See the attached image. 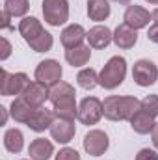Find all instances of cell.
Listing matches in <instances>:
<instances>
[{"mask_svg": "<svg viewBox=\"0 0 158 160\" xmlns=\"http://www.w3.org/2000/svg\"><path fill=\"white\" fill-rule=\"evenodd\" d=\"M56 160H80V155H78V151H75L71 147H63L56 155Z\"/></svg>", "mask_w": 158, "mask_h": 160, "instance_id": "4316f807", "label": "cell"}, {"mask_svg": "<svg viewBox=\"0 0 158 160\" xmlns=\"http://www.w3.org/2000/svg\"><path fill=\"white\" fill-rule=\"evenodd\" d=\"M102 102L97 97H86L82 99L78 106V121L82 125H97L102 118Z\"/></svg>", "mask_w": 158, "mask_h": 160, "instance_id": "ba28073f", "label": "cell"}, {"mask_svg": "<svg viewBox=\"0 0 158 160\" xmlns=\"http://www.w3.org/2000/svg\"><path fill=\"white\" fill-rule=\"evenodd\" d=\"M19 32H21L22 39L26 41L32 47V50H36V52H47L54 45L52 34H48L41 26V22L36 17H24L19 22Z\"/></svg>", "mask_w": 158, "mask_h": 160, "instance_id": "7a4b0ae2", "label": "cell"}, {"mask_svg": "<svg viewBox=\"0 0 158 160\" xmlns=\"http://www.w3.org/2000/svg\"><path fill=\"white\" fill-rule=\"evenodd\" d=\"M2 45H4V50H2L0 58L6 60V58H9V54H11V45H9V41L6 39V38H2Z\"/></svg>", "mask_w": 158, "mask_h": 160, "instance_id": "f546056e", "label": "cell"}, {"mask_svg": "<svg viewBox=\"0 0 158 160\" xmlns=\"http://www.w3.org/2000/svg\"><path fill=\"white\" fill-rule=\"evenodd\" d=\"M151 15H153V21H155V22H158V8L153 11V13H151Z\"/></svg>", "mask_w": 158, "mask_h": 160, "instance_id": "836d02e7", "label": "cell"}, {"mask_svg": "<svg viewBox=\"0 0 158 160\" xmlns=\"http://www.w3.org/2000/svg\"><path fill=\"white\" fill-rule=\"evenodd\" d=\"M147 38H149V41H153V43H156V45H158V22H155V24L149 28Z\"/></svg>", "mask_w": 158, "mask_h": 160, "instance_id": "f1b7e54d", "label": "cell"}, {"mask_svg": "<svg viewBox=\"0 0 158 160\" xmlns=\"http://www.w3.org/2000/svg\"><path fill=\"white\" fill-rule=\"evenodd\" d=\"M48 101L54 106V116L60 119L75 121L78 118V106H77V93L75 88L67 82H58L50 88Z\"/></svg>", "mask_w": 158, "mask_h": 160, "instance_id": "6da1fadb", "label": "cell"}, {"mask_svg": "<svg viewBox=\"0 0 158 160\" xmlns=\"http://www.w3.org/2000/svg\"><path fill=\"white\" fill-rule=\"evenodd\" d=\"M48 95H50V89H48V86L47 84H43V82H30V86L26 88V91L22 93V97L32 104V106H36V108H39L45 104V101L48 99Z\"/></svg>", "mask_w": 158, "mask_h": 160, "instance_id": "5bb4252c", "label": "cell"}, {"mask_svg": "<svg viewBox=\"0 0 158 160\" xmlns=\"http://www.w3.org/2000/svg\"><path fill=\"white\" fill-rule=\"evenodd\" d=\"M155 118L153 116H149L145 110H138L134 116H132V119H130V127H132V130L134 132H138V134H149L151 130H153V127H155Z\"/></svg>", "mask_w": 158, "mask_h": 160, "instance_id": "44dd1931", "label": "cell"}, {"mask_svg": "<svg viewBox=\"0 0 158 160\" xmlns=\"http://www.w3.org/2000/svg\"><path fill=\"white\" fill-rule=\"evenodd\" d=\"M132 78L138 86L149 88L158 80V67L151 60H138L132 67Z\"/></svg>", "mask_w": 158, "mask_h": 160, "instance_id": "52a82bcc", "label": "cell"}, {"mask_svg": "<svg viewBox=\"0 0 158 160\" xmlns=\"http://www.w3.org/2000/svg\"><path fill=\"white\" fill-rule=\"evenodd\" d=\"M140 108H141V101H138L136 97L110 95L102 101V114L110 121H130Z\"/></svg>", "mask_w": 158, "mask_h": 160, "instance_id": "3957f363", "label": "cell"}, {"mask_svg": "<svg viewBox=\"0 0 158 160\" xmlns=\"http://www.w3.org/2000/svg\"><path fill=\"white\" fill-rule=\"evenodd\" d=\"M141 110H145L149 116H158V95H147L141 99Z\"/></svg>", "mask_w": 158, "mask_h": 160, "instance_id": "484cf974", "label": "cell"}, {"mask_svg": "<svg viewBox=\"0 0 158 160\" xmlns=\"http://www.w3.org/2000/svg\"><path fill=\"white\" fill-rule=\"evenodd\" d=\"M56 116H54V110H47V108H36V112L32 114V118L28 119V128L34 130V132H43L47 128H50V125L54 123Z\"/></svg>", "mask_w": 158, "mask_h": 160, "instance_id": "4fadbf2b", "label": "cell"}, {"mask_svg": "<svg viewBox=\"0 0 158 160\" xmlns=\"http://www.w3.org/2000/svg\"><path fill=\"white\" fill-rule=\"evenodd\" d=\"M110 2L108 0H87V17L91 21H106L110 17Z\"/></svg>", "mask_w": 158, "mask_h": 160, "instance_id": "7402d4cb", "label": "cell"}, {"mask_svg": "<svg viewBox=\"0 0 158 160\" xmlns=\"http://www.w3.org/2000/svg\"><path fill=\"white\" fill-rule=\"evenodd\" d=\"M34 112H36V106H32L22 95L17 97L11 102V106H9V114H11V118L17 121V123H28V119L32 118Z\"/></svg>", "mask_w": 158, "mask_h": 160, "instance_id": "2e32d148", "label": "cell"}, {"mask_svg": "<svg viewBox=\"0 0 158 160\" xmlns=\"http://www.w3.org/2000/svg\"><path fill=\"white\" fill-rule=\"evenodd\" d=\"M151 138H153V145L158 149V123H155V127L151 130Z\"/></svg>", "mask_w": 158, "mask_h": 160, "instance_id": "1f68e13d", "label": "cell"}, {"mask_svg": "<svg viewBox=\"0 0 158 160\" xmlns=\"http://www.w3.org/2000/svg\"><path fill=\"white\" fill-rule=\"evenodd\" d=\"M86 39L89 43V47L91 48H106L112 41H114V34L110 32V28L108 26H93L89 32H87V36H86Z\"/></svg>", "mask_w": 158, "mask_h": 160, "instance_id": "9a60e30c", "label": "cell"}, {"mask_svg": "<svg viewBox=\"0 0 158 160\" xmlns=\"http://www.w3.org/2000/svg\"><path fill=\"white\" fill-rule=\"evenodd\" d=\"M108 147H110V140H108L106 132H102V130H97L95 128V130H89L84 136V149L91 157L104 155L108 151Z\"/></svg>", "mask_w": 158, "mask_h": 160, "instance_id": "9c48e42d", "label": "cell"}, {"mask_svg": "<svg viewBox=\"0 0 158 160\" xmlns=\"http://www.w3.org/2000/svg\"><path fill=\"white\" fill-rule=\"evenodd\" d=\"M86 36H87V32L80 24H69L67 28H63L60 39H62V45L65 48H75V47L82 45V41L86 39Z\"/></svg>", "mask_w": 158, "mask_h": 160, "instance_id": "ac0fdd59", "label": "cell"}, {"mask_svg": "<svg viewBox=\"0 0 158 160\" xmlns=\"http://www.w3.org/2000/svg\"><path fill=\"white\" fill-rule=\"evenodd\" d=\"M4 147L9 153H21L24 147V136L19 128H9L4 134Z\"/></svg>", "mask_w": 158, "mask_h": 160, "instance_id": "603a6c76", "label": "cell"}, {"mask_svg": "<svg viewBox=\"0 0 158 160\" xmlns=\"http://www.w3.org/2000/svg\"><path fill=\"white\" fill-rule=\"evenodd\" d=\"M136 160H158V153L153 149H141L136 155Z\"/></svg>", "mask_w": 158, "mask_h": 160, "instance_id": "83f0119b", "label": "cell"}, {"mask_svg": "<svg viewBox=\"0 0 158 160\" xmlns=\"http://www.w3.org/2000/svg\"><path fill=\"white\" fill-rule=\"evenodd\" d=\"M114 43L117 45L119 48L128 50V48H132L138 43V32L134 28H130L128 24L123 22V24H119L117 28H116V32H114Z\"/></svg>", "mask_w": 158, "mask_h": 160, "instance_id": "e0dca14e", "label": "cell"}, {"mask_svg": "<svg viewBox=\"0 0 158 160\" xmlns=\"http://www.w3.org/2000/svg\"><path fill=\"white\" fill-rule=\"evenodd\" d=\"M30 86V80L24 73H13L9 75L6 69H2V82H0V93L4 97L9 95H22L26 88Z\"/></svg>", "mask_w": 158, "mask_h": 160, "instance_id": "8992f818", "label": "cell"}, {"mask_svg": "<svg viewBox=\"0 0 158 160\" xmlns=\"http://www.w3.org/2000/svg\"><path fill=\"white\" fill-rule=\"evenodd\" d=\"M147 2H149V4H155V6L158 4V0H147Z\"/></svg>", "mask_w": 158, "mask_h": 160, "instance_id": "d590c367", "label": "cell"}, {"mask_svg": "<svg viewBox=\"0 0 158 160\" xmlns=\"http://www.w3.org/2000/svg\"><path fill=\"white\" fill-rule=\"evenodd\" d=\"M28 155L32 160H48L54 155V145L45 138H36L28 147Z\"/></svg>", "mask_w": 158, "mask_h": 160, "instance_id": "ffe728a7", "label": "cell"}, {"mask_svg": "<svg viewBox=\"0 0 158 160\" xmlns=\"http://www.w3.org/2000/svg\"><path fill=\"white\" fill-rule=\"evenodd\" d=\"M62 65L56 60H45L36 67V80L43 82L47 86H54L58 82H62Z\"/></svg>", "mask_w": 158, "mask_h": 160, "instance_id": "30bf717a", "label": "cell"}, {"mask_svg": "<svg viewBox=\"0 0 158 160\" xmlns=\"http://www.w3.org/2000/svg\"><path fill=\"white\" fill-rule=\"evenodd\" d=\"M0 112H2V125H4L6 119H7V112H6V108H4V106H0Z\"/></svg>", "mask_w": 158, "mask_h": 160, "instance_id": "d6a6232c", "label": "cell"}, {"mask_svg": "<svg viewBox=\"0 0 158 160\" xmlns=\"http://www.w3.org/2000/svg\"><path fill=\"white\" fill-rule=\"evenodd\" d=\"M50 136L52 140H56L58 143H69L75 134H77V127H75V121H69V119H60L56 118L54 123L50 125Z\"/></svg>", "mask_w": 158, "mask_h": 160, "instance_id": "8fae6325", "label": "cell"}, {"mask_svg": "<svg viewBox=\"0 0 158 160\" xmlns=\"http://www.w3.org/2000/svg\"><path fill=\"white\" fill-rule=\"evenodd\" d=\"M9 19H11V15L4 9V11H2V28H11V30H13V26L9 24Z\"/></svg>", "mask_w": 158, "mask_h": 160, "instance_id": "4dcf8cb0", "label": "cell"}, {"mask_svg": "<svg viewBox=\"0 0 158 160\" xmlns=\"http://www.w3.org/2000/svg\"><path fill=\"white\" fill-rule=\"evenodd\" d=\"M125 77H126V60L123 56H112L104 63L99 75V84L104 89H116L123 84Z\"/></svg>", "mask_w": 158, "mask_h": 160, "instance_id": "277c9868", "label": "cell"}, {"mask_svg": "<svg viewBox=\"0 0 158 160\" xmlns=\"http://www.w3.org/2000/svg\"><path fill=\"white\" fill-rule=\"evenodd\" d=\"M153 19V15L145 9V8H141V6H128L126 8V11H125V15H123V21H125V24H128L130 28H134V30H140V28H145L147 24H149V21Z\"/></svg>", "mask_w": 158, "mask_h": 160, "instance_id": "7c38bea8", "label": "cell"}, {"mask_svg": "<svg viewBox=\"0 0 158 160\" xmlns=\"http://www.w3.org/2000/svg\"><path fill=\"white\" fill-rule=\"evenodd\" d=\"M77 82L84 89H93L99 84V75H97V71L93 67H87V69H82L77 75Z\"/></svg>", "mask_w": 158, "mask_h": 160, "instance_id": "cb8c5ba5", "label": "cell"}, {"mask_svg": "<svg viewBox=\"0 0 158 160\" xmlns=\"http://www.w3.org/2000/svg\"><path fill=\"white\" fill-rule=\"evenodd\" d=\"M43 17L50 26H62L69 21L67 0H43Z\"/></svg>", "mask_w": 158, "mask_h": 160, "instance_id": "5b68a950", "label": "cell"}, {"mask_svg": "<svg viewBox=\"0 0 158 160\" xmlns=\"http://www.w3.org/2000/svg\"><path fill=\"white\" fill-rule=\"evenodd\" d=\"M89 58H91V47L89 45H84V43L78 45V47H75V48H67L65 50V60L73 67L86 65L89 62Z\"/></svg>", "mask_w": 158, "mask_h": 160, "instance_id": "d6986e66", "label": "cell"}, {"mask_svg": "<svg viewBox=\"0 0 158 160\" xmlns=\"http://www.w3.org/2000/svg\"><path fill=\"white\" fill-rule=\"evenodd\" d=\"M114 2H119V4H125V6H126V4H130L132 0H114Z\"/></svg>", "mask_w": 158, "mask_h": 160, "instance_id": "e575fe53", "label": "cell"}, {"mask_svg": "<svg viewBox=\"0 0 158 160\" xmlns=\"http://www.w3.org/2000/svg\"><path fill=\"white\" fill-rule=\"evenodd\" d=\"M4 9L11 17H22L30 9V0H6L4 2Z\"/></svg>", "mask_w": 158, "mask_h": 160, "instance_id": "d4e9b609", "label": "cell"}]
</instances>
